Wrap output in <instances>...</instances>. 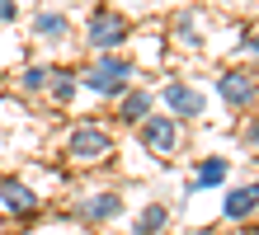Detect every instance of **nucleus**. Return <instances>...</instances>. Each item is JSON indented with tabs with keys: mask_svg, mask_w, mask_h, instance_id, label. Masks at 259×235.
<instances>
[{
	"mask_svg": "<svg viewBox=\"0 0 259 235\" xmlns=\"http://www.w3.org/2000/svg\"><path fill=\"white\" fill-rule=\"evenodd\" d=\"M127 80H132V66L123 57H104L99 66L85 71V89L90 94H118V89H127Z\"/></svg>",
	"mask_w": 259,
	"mask_h": 235,
	"instance_id": "f257e3e1",
	"label": "nucleus"
},
{
	"mask_svg": "<svg viewBox=\"0 0 259 235\" xmlns=\"http://www.w3.org/2000/svg\"><path fill=\"white\" fill-rule=\"evenodd\" d=\"M90 42L104 47V52H113L118 42H127V19H123V14H113V10L90 14Z\"/></svg>",
	"mask_w": 259,
	"mask_h": 235,
	"instance_id": "f03ea898",
	"label": "nucleus"
},
{
	"mask_svg": "<svg viewBox=\"0 0 259 235\" xmlns=\"http://www.w3.org/2000/svg\"><path fill=\"white\" fill-rule=\"evenodd\" d=\"M175 141H179V132H175V122L165 118V113H146V118H142V146H146V151L170 155Z\"/></svg>",
	"mask_w": 259,
	"mask_h": 235,
	"instance_id": "7ed1b4c3",
	"label": "nucleus"
},
{
	"mask_svg": "<svg viewBox=\"0 0 259 235\" xmlns=\"http://www.w3.org/2000/svg\"><path fill=\"white\" fill-rule=\"evenodd\" d=\"M71 155L75 160H104L109 155V132L104 127H75L71 132Z\"/></svg>",
	"mask_w": 259,
	"mask_h": 235,
	"instance_id": "20e7f679",
	"label": "nucleus"
},
{
	"mask_svg": "<svg viewBox=\"0 0 259 235\" xmlns=\"http://www.w3.org/2000/svg\"><path fill=\"white\" fill-rule=\"evenodd\" d=\"M222 99L231 104V108H250V104H254V80H250V71H226V75H222Z\"/></svg>",
	"mask_w": 259,
	"mask_h": 235,
	"instance_id": "39448f33",
	"label": "nucleus"
},
{
	"mask_svg": "<svg viewBox=\"0 0 259 235\" xmlns=\"http://www.w3.org/2000/svg\"><path fill=\"white\" fill-rule=\"evenodd\" d=\"M165 108H175V113H184V118H193V113H203V94L175 80V85H165Z\"/></svg>",
	"mask_w": 259,
	"mask_h": 235,
	"instance_id": "423d86ee",
	"label": "nucleus"
},
{
	"mask_svg": "<svg viewBox=\"0 0 259 235\" xmlns=\"http://www.w3.org/2000/svg\"><path fill=\"white\" fill-rule=\"evenodd\" d=\"M254 202H259V188L240 183V188L226 193V216H231V221H245V216H254Z\"/></svg>",
	"mask_w": 259,
	"mask_h": 235,
	"instance_id": "0eeeda50",
	"label": "nucleus"
},
{
	"mask_svg": "<svg viewBox=\"0 0 259 235\" xmlns=\"http://www.w3.org/2000/svg\"><path fill=\"white\" fill-rule=\"evenodd\" d=\"M0 202H5V207H14V212H33V207H38L33 188L19 183V179H0Z\"/></svg>",
	"mask_w": 259,
	"mask_h": 235,
	"instance_id": "6e6552de",
	"label": "nucleus"
},
{
	"mask_svg": "<svg viewBox=\"0 0 259 235\" xmlns=\"http://www.w3.org/2000/svg\"><path fill=\"white\" fill-rule=\"evenodd\" d=\"M222 179H226V160H217V155H212V160L198 165V174H193V183H189V193H198V188H217Z\"/></svg>",
	"mask_w": 259,
	"mask_h": 235,
	"instance_id": "1a4fd4ad",
	"label": "nucleus"
},
{
	"mask_svg": "<svg viewBox=\"0 0 259 235\" xmlns=\"http://www.w3.org/2000/svg\"><path fill=\"white\" fill-rule=\"evenodd\" d=\"M118 212H123L118 193H99V198H90V207H85L90 221H109V216H118Z\"/></svg>",
	"mask_w": 259,
	"mask_h": 235,
	"instance_id": "9d476101",
	"label": "nucleus"
},
{
	"mask_svg": "<svg viewBox=\"0 0 259 235\" xmlns=\"http://www.w3.org/2000/svg\"><path fill=\"white\" fill-rule=\"evenodd\" d=\"M33 33H38V38H48V42H52V38H62V33H66V14H48V10H42L38 19H33Z\"/></svg>",
	"mask_w": 259,
	"mask_h": 235,
	"instance_id": "9b49d317",
	"label": "nucleus"
},
{
	"mask_svg": "<svg viewBox=\"0 0 259 235\" xmlns=\"http://www.w3.org/2000/svg\"><path fill=\"white\" fill-rule=\"evenodd\" d=\"M160 226H165V207H160V202H151V207L137 216V235H156Z\"/></svg>",
	"mask_w": 259,
	"mask_h": 235,
	"instance_id": "f8f14e48",
	"label": "nucleus"
},
{
	"mask_svg": "<svg viewBox=\"0 0 259 235\" xmlns=\"http://www.w3.org/2000/svg\"><path fill=\"white\" fill-rule=\"evenodd\" d=\"M146 108H151V99H146L142 89H132L127 99H123V108H118V113H123L127 122H142V118H146Z\"/></svg>",
	"mask_w": 259,
	"mask_h": 235,
	"instance_id": "ddd939ff",
	"label": "nucleus"
},
{
	"mask_svg": "<svg viewBox=\"0 0 259 235\" xmlns=\"http://www.w3.org/2000/svg\"><path fill=\"white\" fill-rule=\"evenodd\" d=\"M52 94H57V104H66L75 94V75L71 71H52Z\"/></svg>",
	"mask_w": 259,
	"mask_h": 235,
	"instance_id": "4468645a",
	"label": "nucleus"
},
{
	"mask_svg": "<svg viewBox=\"0 0 259 235\" xmlns=\"http://www.w3.org/2000/svg\"><path fill=\"white\" fill-rule=\"evenodd\" d=\"M48 85V66H28L24 71V89H42Z\"/></svg>",
	"mask_w": 259,
	"mask_h": 235,
	"instance_id": "2eb2a0df",
	"label": "nucleus"
},
{
	"mask_svg": "<svg viewBox=\"0 0 259 235\" xmlns=\"http://www.w3.org/2000/svg\"><path fill=\"white\" fill-rule=\"evenodd\" d=\"M179 38H184V42H198V33H193V14H184V19H179Z\"/></svg>",
	"mask_w": 259,
	"mask_h": 235,
	"instance_id": "dca6fc26",
	"label": "nucleus"
},
{
	"mask_svg": "<svg viewBox=\"0 0 259 235\" xmlns=\"http://www.w3.org/2000/svg\"><path fill=\"white\" fill-rule=\"evenodd\" d=\"M14 14H19V5L14 0H0V24H14Z\"/></svg>",
	"mask_w": 259,
	"mask_h": 235,
	"instance_id": "f3484780",
	"label": "nucleus"
}]
</instances>
